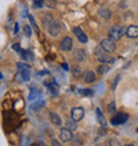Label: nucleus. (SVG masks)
I'll return each mask as SVG.
<instances>
[{
	"label": "nucleus",
	"mask_w": 138,
	"mask_h": 146,
	"mask_svg": "<svg viewBox=\"0 0 138 146\" xmlns=\"http://www.w3.org/2000/svg\"><path fill=\"white\" fill-rule=\"evenodd\" d=\"M94 53H96V57L98 58V61H101V64H113L114 62V58L111 57V56H109L107 53H105V50L101 46L96 48Z\"/></svg>",
	"instance_id": "f257e3e1"
},
{
	"label": "nucleus",
	"mask_w": 138,
	"mask_h": 146,
	"mask_svg": "<svg viewBox=\"0 0 138 146\" xmlns=\"http://www.w3.org/2000/svg\"><path fill=\"white\" fill-rule=\"evenodd\" d=\"M125 33H126V28H125V27H121V25H114V27L109 31V38L114 41V40L121 38L123 35H125Z\"/></svg>",
	"instance_id": "f03ea898"
},
{
	"label": "nucleus",
	"mask_w": 138,
	"mask_h": 146,
	"mask_svg": "<svg viewBox=\"0 0 138 146\" xmlns=\"http://www.w3.org/2000/svg\"><path fill=\"white\" fill-rule=\"evenodd\" d=\"M100 46L105 50V52H114L115 50V44L113 40H110V38H104L102 41H101Z\"/></svg>",
	"instance_id": "7ed1b4c3"
},
{
	"label": "nucleus",
	"mask_w": 138,
	"mask_h": 146,
	"mask_svg": "<svg viewBox=\"0 0 138 146\" xmlns=\"http://www.w3.org/2000/svg\"><path fill=\"white\" fill-rule=\"evenodd\" d=\"M60 31H61V25H60V23L56 21V20L48 27V32H49V35L52 36V37H57Z\"/></svg>",
	"instance_id": "20e7f679"
},
{
	"label": "nucleus",
	"mask_w": 138,
	"mask_h": 146,
	"mask_svg": "<svg viewBox=\"0 0 138 146\" xmlns=\"http://www.w3.org/2000/svg\"><path fill=\"white\" fill-rule=\"evenodd\" d=\"M73 138V133L72 130H69L68 127H62L60 130V139L62 142H70Z\"/></svg>",
	"instance_id": "39448f33"
},
{
	"label": "nucleus",
	"mask_w": 138,
	"mask_h": 146,
	"mask_svg": "<svg viewBox=\"0 0 138 146\" xmlns=\"http://www.w3.org/2000/svg\"><path fill=\"white\" fill-rule=\"evenodd\" d=\"M127 118H129V115L126 113H118V114H115L114 117H111V123L113 125H121V123L126 122Z\"/></svg>",
	"instance_id": "423d86ee"
},
{
	"label": "nucleus",
	"mask_w": 138,
	"mask_h": 146,
	"mask_svg": "<svg viewBox=\"0 0 138 146\" xmlns=\"http://www.w3.org/2000/svg\"><path fill=\"white\" fill-rule=\"evenodd\" d=\"M72 46H73V40L69 36L64 37L61 40V42H60V49L65 50V52H69V50L72 49Z\"/></svg>",
	"instance_id": "0eeeda50"
},
{
	"label": "nucleus",
	"mask_w": 138,
	"mask_h": 146,
	"mask_svg": "<svg viewBox=\"0 0 138 146\" xmlns=\"http://www.w3.org/2000/svg\"><path fill=\"white\" fill-rule=\"evenodd\" d=\"M85 115V111L82 108H73L72 109V118L74 121H81V119L84 118Z\"/></svg>",
	"instance_id": "6e6552de"
},
{
	"label": "nucleus",
	"mask_w": 138,
	"mask_h": 146,
	"mask_svg": "<svg viewBox=\"0 0 138 146\" xmlns=\"http://www.w3.org/2000/svg\"><path fill=\"white\" fill-rule=\"evenodd\" d=\"M73 33L77 36V38H78V41L80 42H88V37H86V35H85L84 32H82V29L81 28H78V27H76V28H73Z\"/></svg>",
	"instance_id": "1a4fd4ad"
},
{
	"label": "nucleus",
	"mask_w": 138,
	"mask_h": 146,
	"mask_svg": "<svg viewBox=\"0 0 138 146\" xmlns=\"http://www.w3.org/2000/svg\"><path fill=\"white\" fill-rule=\"evenodd\" d=\"M125 35L130 38H135L138 37V25H130L126 28V33Z\"/></svg>",
	"instance_id": "9d476101"
},
{
	"label": "nucleus",
	"mask_w": 138,
	"mask_h": 146,
	"mask_svg": "<svg viewBox=\"0 0 138 146\" xmlns=\"http://www.w3.org/2000/svg\"><path fill=\"white\" fill-rule=\"evenodd\" d=\"M82 78H84V81L88 82V84L94 82V81H96V73L92 72V70H86V72H84V74H82Z\"/></svg>",
	"instance_id": "9b49d317"
},
{
	"label": "nucleus",
	"mask_w": 138,
	"mask_h": 146,
	"mask_svg": "<svg viewBox=\"0 0 138 146\" xmlns=\"http://www.w3.org/2000/svg\"><path fill=\"white\" fill-rule=\"evenodd\" d=\"M53 21H54V19H53V16L50 15V13H45V15L42 16V24H44V27L45 28L49 27Z\"/></svg>",
	"instance_id": "f8f14e48"
},
{
	"label": "nucleus",
	"mask_w": 138,
	"mask_h": 146,
	"mask_svg": "<svg viewBox=\"0 0 138 146\" xmlns=\"http://www.w3.org/2000/svg\"><path fill=\"white\" fill-rule=\"evenodd\" d=\"M49 118H50V122L53 123L54 126H60V125H61V118H60V115L56 114V113H50Z\"/></svg>",
	"instance_id": "ddd939ff"
},
{
	"label": "nucleus",
	"mask_w": 138,
	"mask_h": 146,
	"mask_svg": "<svg viewBox=\"0 0 138 146\" xmlns=\"http://www.w3.org/2000/svg\"><path fill=\"white\" fill-rule=\"evenodd\" d=\"M85 50L84 49H76L74 50V58L76 61H84L85 60Z\"/></svg>",
	"instance_id": "4468645a"
},
{
	"label": "nucleus",
	"mask_w": 138,
	"mask_h": 146,
	"mask_svg": "<svg viewBox=\"0 0 138 146\" xmlns=\"http://www.w3.org/2000/svg\"><path fill=\"white\" fill-rule=\"evenodd\" d=\"M65 127H68L69 130H74L77 129V121H74L73 118H68L65 122Z\"/></svg>",
	"instance_id": "2eb2a0df"
},
{
	"label": "nucleus",
	"mask_w": 138,
	"mask_h": 146,
	"mask_svg": "<svg viewBox=\"0 0 138 146\" xmlns=\"http://www.w3.org/2000/svg\"><path fill=\"white\" fill-rule=\"evenodd\" d=\"M96 113H97V119H98V122L102 125V127H105V126H106V121H105V118H104V115H102V113H101V110H100V109H97Z\"/></svg>",
	"instance_id": "dca6fc26"
},
{
	"label": "nucleus",
	"mask_w": 138,
	"mask_h": 146,
	"mask_svg": "<svg viewBox=\"0 0 138 146\" xmlns=\"http://www.w3.org/2000/svg\"><path fill=\"white\" fill-rule=\"evenodd\" d=\"M98 13H100V16H102L104 19H109V17L111 16V12L109 11L107 8H101Z\"/></svg>",
	"instance_id": "f3484780"
},
{
	"label": "nucleus",
	"mask_w": 138,
	"mask_h": 146,
	"mask_svg": "<svg viewBox=\"0 0 138 146\" xmlns=\"http://www.w3.org/2000/svg\"><path fill=\"white\" fill-rule=\"evenodd\" d=\"M81 143H82V138H81L80 135L73 137L72 141H70V146H81Z\"/></svg>",
	"instance_id": "a211bd4d"
},
{
	"label": "nucleus",
	"mask_w": 138,
	"mask_h": 146,
	"mask_svg": "<svg viewBox=\"0 0 138 146\" xmlns=\"http://www.w3.org/2000/svg\"><path fill=\"white\" fill-rule=\"evenodd\" d=\"M109 70V65H106V64H101L100 66H98V69H97V72L100 73V74H105V73Z\"/></svg>",
	"instance_id": "6ab92c4d"
},
{
	"label": "nucleus",
	"mask_w": 138,
	"mask_h": 146,
	"mask_svg": "<svg viewBox=\"0 0 138 146\" xmlns=\"http://www.w3.org/2000/svg\"><path fill=\"white\" fill-rule=\"evenodd\" d=\"M72 73H73V76L74 77H80V74H81V69H80V66L78 65H74L72 68Z\"/></svg>",
	"instance_id": "aec40b11"
},
{
	"label": "nucleus",
	"mask_w": 138,
	"mask_h": 146,
	"mask_svg": "<svg viewBox=\"0 0 138 146\" xmlns=\"http://www.w3.org/2000/svg\"><path fill=\"white\" fill-rule=\"evenodd\" d=\"M37 94H38V90L36 88H33L31 90V94H29V97H28V100L29 101H32V100H34L36 97H37Z\"/></svg>",
	"instance_id": "412c9836"
},
{
	"label": "nucleus",
	"mask_w": 138,
	"mask_h": 146,
	"mask_svg": "<svg viewBox=\"0 0 138 146\" xmlns=\"http://www.w3.org/2000/svg\"><path fill=\"white\" fill-rule=\"evenodd\" d=\"M78 93H80V94H82V96H92V94H93V92L90 90V89H80V90H78Z\"/></svg>",
	"instance_id": "4be33fe9"
},
{
	"label": "nucleus",
	"mask_w": 138,
	"mask_h": 146,
	"mask_svg": "<svg viewBox=\"0 0 138 146\" xmlns=\"http://www.w3.org/2000/svg\"><path fill=\"white\" fill-rule=\"evenodd\" d=\"M106 146H121V145H119V142L117 139L111 138V139H109V141H106Z\"/></svg>",
	"instance_id": "5701e85b"
},
{
	"label": "nucleus",
	"mask_w": 138,
	"mask_h": 146,
	"mask_svg": "<svg viewBox=\"0 0 138 146\" xmlns=\"http://www.w3.org/2000/svg\"><path fill=\"white\" fill-rule=\"evenodd\" d=\"M21 56H23V58H25V60H33V54H31V52H25V50H23L21 52Z\"/></svg>",
	"instance_id": "b1692460"
},
{
	"label": "nucleus",
	"mask_w": 138,
	"mask_h": 146,
	"mask_svg": "<svg viewBox=\"0 0 138 146\" xmlns=\"http://www.w3.org/2000/svg\"><path fill=\"white\" fill-rule=\"evenodd\" d=\"M23 29H24V33H25V36H28V37H31V36H32L31 27H29V25H24Z\"/></svg>",
	"instance_id": "393cba45"
},
{
	"label": "nucleus",
	"mask_w": 138,
	"mask_h": 146,
	"mask_svg": "<svg viewBox=\"0 0 138 146\" xmlns=\"http://www.w3.org/2000/svg\"><path fill=\"white\" fill-rule=\"evenodd\" d=\"M28 19H29V21H31L32 27L34 28V31H36V32H38V28H37V25H36V21H34V19H33V17H32L31 15H28Z\"/></svg>",
	"instance_id": "a878e982"
},
{
	"label": "nucleus",
	"mask_w": 138,
	"mask_h": 146,
	"mask_svg": "<svg viewBox=\"0 0 138 146\" xmlns=\"http://www.w3.org/2000/svg\"><path fill=\"white\" fill-rule=\"evenodd\" d=\"M107 111H109V113H114L115 111V104L114 102H111V104L107 105Z\"/></svg>",
	"instance_id": "bb28decb"
},
{
	"label": "nucleus",
	"mask_w": 138,
	"mask_h": 146,
	"mask_svg": "<svg viewBox=\"0 0 138 146\" xmlns=\"http://www.w3.org/2000/svg\"><path fill=\"white\" fill-rule=\"evenodd\" d=\"M42 105H44V102H42V101H40V102H37V104H34V105H33V109H38V108H41Z\"/></svg>",
	"instance_id": "cd10ccee"
},
{
	"label": "nucleus",
	"mask_w": 138,
	"mask_h": 146,
	"mask_svg": "<svg viewBox=\"0 0 138 146\" xmlns=\"http://www.w3.org/2000/svg\"><path fill=\"white\" fill-rule=\"evenodd\" d=\"M119 77H121V76H119V74H118V76H117V77H115V78H114V82H113V88H114V89H115V86H117V84H118Z\"/></svg>",
	"instance_id": "c85d7f7f"
},
{
	"label": "nucleus",
	"mask_w": 138,
	"mask_h": 146,
	"mask_svg": "<svg viewBox=\"0 0 138 146\" xmlns=\"http://www.w3.org/2000/svg\"><path fill=\"white\" fill-rule=\"evenodd\" d=\"M52 146H62L61 142H58L57 139H52Z\"/></svg>",
	"instance_id": "c756f323"
},
{
	"label": "nucleus",
	"mask_w": 138,
	"mask_h": 146,
	"mask_svg": "<svg viewBox=\"0 0 138 146\" xmlns=\"http://www.w3.org/2000/svg\"><path fill=\"white\" fill-rule=\"evenodd\" d=\"M46 4H48L49 7H54V5H56V1H54V0H49V1H46Z\"/></svg>",
	"instance_id": "7c9ffc66"
},
{
	"label": "nucleus",
	"mask_w": 138,
	"mask_h": 146,
	"mask_svg": "<svg viewBox=\"0 0 138 146\" xmlns=\"http://www.w3.org/2000/svg\"><path fill=\"white\" fill-rule=\"evenodd\" d=\"M42 1H34V7H41Z\"/></svg>",
	"instance_id": "2f4dec72"
},
{
	"label": "nucleus",
	"mask_w": 138,
	"mask_h": 146,
	"mask_svg": "<svg viewBox=\"0 0 138 146\" xmlns=\"http://www.w3.org/2000/svg\"><path fill=\"white\" fill-rule=\"evenodd\" d=\"M13 49H15V50H20V46L16 44V45H13Z\"/></svg>",
	"instance_id": "473e14b6"
},
{
	"label": "nucleus",
	"mask_w": 138,
	"mask_h": 146,
	"mask_svg": "<svg viewBox=\"0 0 138 146\" xmlns=\"http://www.w3.org/2000/svg\"><path fill=\"white\" fill-rule=\"evenodd\" d=\"M17 29H19V27H17V24L15 25V33H17Z\"/></svg>",
	"instance_id": "72a5a7b5"
},
{
	"label": "nucleus",
	"mask_w": 138,
	"mask_h": 146,
	"mask_svg": "<svg viewBox=\"0 0 138 146\" xmlns=\"http://www.w3.org/2000/svg\"><path fill=\"white\" fill-rule=\"evenodd\" d=\"M125 146H134V145H130V143H127V145H125Z\"/></svg>",
	"instance_id": "f704fd0d"
},
{
	"label": "nucleus",
	"mask_w": 138,
	"mask_h": 146,
	"mask_svg": "<svg viewBox=\"0 0 138 146\" xmlns=\"http://www.w3.org/2000/svg\"><path fill=\"white\" fill-rule=\"evenodd\" d=\"M0 78H1V73H0Z\"/></svg>",
	"instance_id": "c9c22d12"
},
{
	"label": "nucleus",
	"mask_w": 138,
	"mask_h": 146,
	"mask_svg": "<svg viewBox=\"0 0 138 146\" xmlns=\"http://www.w3.org/2000/svg\"><path fill=\"white\" fill-rule=\"evenodd\" d=\"M137 133H138V127H137Z\"/></svg>",
	"instance_id": "e433bc0d"
}]
</instances>
